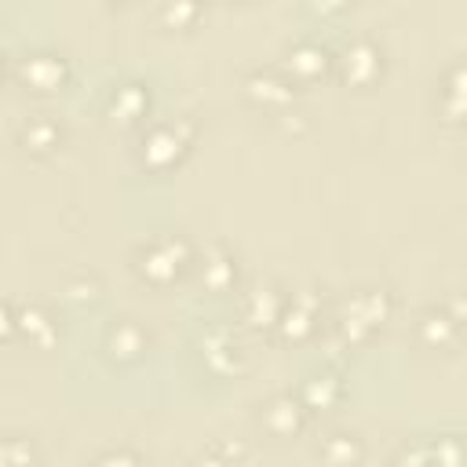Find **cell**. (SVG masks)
<instances>
[{"label":"cell","instance_id":"6da1fadb","mask_svg":"<svg viewBox=\"0 0 467 467\" xmlns=\"http://www.w3.org/2000/svg\"><path fill=\"white\" fill-rule=\"evenodd\" d=\"M186 263H190L186 244L168 237V241H150V244H142V252H139V259H135V270H139V277L150 281V285H171V281L186 270Z\"/></svg>","mask_w":467,"mask_h":467},{"label":"cell","instance_id":"7a4b0ae2","mask_svg":"<svg viewBox=\"0 0 467 467\" xmlns=\"http://www.w3.org/2000/svg\"><path fill=\"white\" fill-rule=\"evenodd\" d=\"M66 77H69V69H66V62H62L58 55L36 51V55H22V58L15 62V80H18L26 91H40V95L58 91V88L66 84Z\"/></svg>","mask_w":467,"mask_h":467},{"label":"cell","instance_id":"3957f363","mask_svg":"<svg viewBox=\"0 0 467 467\" xmlns=\"http://www.w3.org/2000/svg\"><path fill=\"white\" fill-rule=\"evenodd\" d=\"M186 146H190V131H179L175 124H161L142 139V161L161 171V168H171L186 153Z\"/></svg>","mask_w":467,"mask_h":467},{"label":"cell","instance_id":"277c9868","mask_svg":"<svg viewBox=\"0 0 467 467\" xmlns=\"http://www.w3.org/2000/svg\"><path fill=\"white\" fill-rule=\"evenodd\" d=\"M379 69H383V51L372 40H358L354 47H347V55H343V77L350 84L365 88V84H372L379 77Z\"/></svg>","mask_w":467,"mask_h":467},{"label":"cell","instance_id":"5b68a950","mask_svg":"<svg viewBox=\"0 0 467 467\" xmlns=\"http://www.w3.org/2000/svg\"><path fill=\"white\" fill-rule=\"evenodd\" d=\"M18 142H22L26 153L44 157V153H51V150L62 142V128H58L51 117H29V120L18 128Z\"/></svg>","mask_w":467,"mask_h":467},{"label":"cell","instance_id":"8992f818","mask_svg":"<svg viewBox=\"0 0 467 467\" xmlns=\"http://www.w3.org/2000/svg\"><path fill=\"white\" fill-rule=\"evenodd\" d=\"M325 69H328V55L317 44H303V47H296L288 55V73L296 80H317Z\"/></svg>","mask_w":467,"mask_h":467},{"label":"cell","instance_id":"52a82bcc","mask_svg":"<svg viewBox=\"0 0 467 467\" xmlns=\"http://www.w3.org/2000/svg\"><path fill=\"white\" fill-rule=\"evenodd\" d=\"M248 95H252L259 106H281V102L292 99V84H288V80H277V77H270V73H255V77L248 80Z\"/></svg>","mask_w":467,"mask_h":467},{"label":"cell","instance_id":"ba28073f","mask_svg":"<svg viewBox=\"0 0 467 467\" xmlns=\"http://www.w3.org/2000/svg\"><path fill=\"white\" fill-rule=\"evenodd\" d=\"M146 109H150V95H146L139 84H124V88L113 91V113H117L124 124L139 120Z\"/></svg>","mask_w":467,"mask_h":467},{"label":"cell","instance_id":"9c48e42d","mask_svg":"<svg viewBox=\"0 0 467 467\" xmlns=\"http://www.w3.org/2000/svg\"><path fill=\"white\" fill-rule=\"evenodd\" d=\"M266 427H270L274 434H296V431L303 427V409H299L292 398H281V401H274V405L266 409Z\"/></svg>","mask_w":467,"mask_h":467},{"label":"cell","instance_id":"30bf717a","mask_svg":"<svg viewBox=\"0 0 467 467\" xmlns=\"http://www.w3.org/2000/svg\"><path fill=\"white\" fill-rule=\"evenodd\" d=\"M383 317H387V306H383V296H361V299H354L350 303V317H347V325H354V328H376V325H383Z\"/></svg>","mask_w":467,"mask_h":467},{"label":"cell","instance_id":"8fae6325","mask_svg":"<svg viewBox=\"0 0 467 467\" xmlns=\"http://www.w3.org/2000/svg\"><path fill=\"white\" fill-rule=\"evenodd\" d=\"M142 347H146V339H142V332H139L135 325H117V328H109V354H113V358H139Z\"/></svg>","mask_w":467,"mask_h":467},{"label":"cell","instance_id":"7c38bea8","mask_svg":"<svg viewBox=\"0 0 467 467\" xmlns=\"http://www.w3.org/2000/svg\"><path fill=\"white\" fill-rule=\"evenodd\" d=\"M445 113L467 117V66H456L445 84Z\"/></svg>","mask_w":467,"mask_h":467},{"label":"cell","instance_id":"4fadbf2b","mask_svg":"<svg viewBox=\"0 0 467 467\" xmlns=\"http://www.w3.org/2000/svg\"><path fill=\"white\" fill-rule=\"evenodd\" d=\"M281 314H285L281 296H274L270 288H266V292L259 288V292L252 296V310H248L252 325H274V321H281Z\"/></svg>","mask_w":467,"mask_h":467},{"label":"cell","instance_id":"5bb4252c","mask_svg":"<svg viewBox=\"0 0 467 467\" xmlns=\"http://www.w3.org/2000/svg\"><path fill=\"white\" fill-rule=\"evenodd\" d=\"M15 325L22 328L26 339H33V343H40V347H44V343L51 339V332H55V321H51L44 310H22Z\"/></svg>","mask_w":467,"mask_h":467},{"label":"cell","instance_id":"9a60e30c","mask_svg":"<svg viewBox=\"0 0 467 467\" xmlns=\"http://www.w3.org/2000/svg\"><path fill=\"white\" fill-rule=\"evenodd\" d=\"M452 336H456V321H452L449 314L434 310V314L423 317V339H427V343H438V347H441V343H449Z\"/></svg>","mask_w":467,"mask_h":467},{"label":"cell","instance_id":"2e32d148","mask_svg":"<svg viewBox=\"0 0 467 467\" xmlns=\"http://www.w3.org/2000/svg\"><path fill=\"white\" fill-rule=\"evenodd\" d=\"M197 15H201V4H197V0H168V4H164V18H168L171 26H179V29L193 26Z\"/></svg>","mask_w":467,"mask_h":467},{"label":"cell","instance_id":"e0dca14e","mask_svg":"<svg viewBox=\"0 0 467 467\" xmlns=\"http://www.w3.org/2000/svg\"><path fill=\"white\" fill-rule=\"evenodd\" d=\"M281 328H285V336H288V339H303V336L314 328V314H310V310H296V306H292V310H285V314H281Z\"/></svg>","mask_w":467,"mask_h":467},{"label":"cell","instance_id":"ac0fdd59","mask_svg":"<svg viewBox=\"0 0 467 467\" xmlns=\"http://www.w3.org/2000/svg\"><path fill=\"white\" fill-rule=\"evenodd\" d=\"M208 285L212 288H223V285H230L234 281V263L230 259H208Z\"/></svg>","mask_w":467,"mask_h":467},{"label":"cell","instance_id":"d6986e66","mask_svg":"<svg viewBox=\"0 0 467 467\" xmlns=\"http://www.w3.org/2000/svg\"><path fill=\"white\" fill-rule=\"evenodd\" d=\"M310 4H314L317 11H339V7L347 4V0H310Z\"/></svg>","mask_w":467,"mask_h":467}]
</instances>
